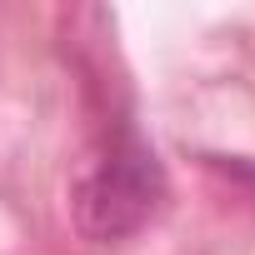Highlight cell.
Listing matches in <instances>:
<instances>
[{
    "instance_id": "cell-1",
    "label": "cell",
    "mask_w": 255,
    "mask_h": 255,
    "mask_svg": "<svg viewBox=\"0 0 255 255\" xmlns=\"http://www.w3.org/2000/svg\"><path fill=\"white\" fill-rule=\"evenodd\" d=\"M160 195H165V170L155 150L135 130H120L75 185V225L95 245L130 240L160 210Z\"/></svg>"
}]
</instances>
